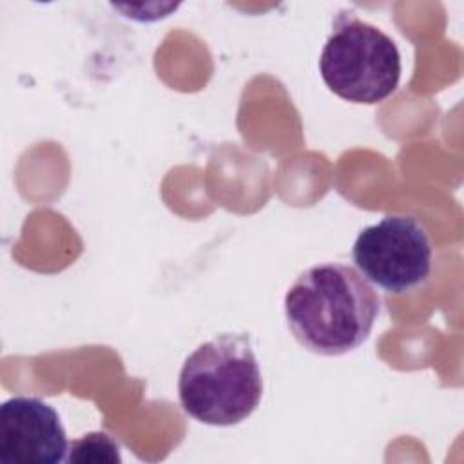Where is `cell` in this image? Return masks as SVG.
<instances>
[{
	"mask_svg": "<svg viewBox=\"0 0 464 464\" xmlns=\"http://www.w3.org/2000/svg\"><path fill=\"white\" fill-rule=\"evenodd\" d=\"M67 437L56 410L38 397L16 395L0 406V459L11 464L65 460Z\"/></svg>",
	"mask_w": 464,
	"mask_h": 464,
	"instance_id": "5b68a950",
	"label": "cell"
},
{
	"mask_svg": "<svg viewBox=\"0 0 464 464\" xmlns=\"http://www.w3.org/2000/svg\"><path fill=\"white\" fill-rule=\"evenodd\" d=\"M319 72L339 98L373 105L395 92L401 80V53L379 27L344 11L335 16L323 45Z\"/></svg>",
	"mask_w": 464,
	"mask_h": 464,
	"instance_id": "3957f363",
	"label": "cell"
},
{
	"mask_svg": "<svg viewBox=\"0 0 464 464\" xmlns=\"http://www.w3.org/2000/svg\"><path fill=\"white\" fill-rule=\"evenodd\" d=\"M65 460L71 464H114L121 462V455L118 442L111 435L91 431L69 442Z\"/></svg>",
	"mask_w": 464,
	"mask_h": 464,
	"instance_id": "8992f818",
	"label": "cell"
},
{
	"mask_svg": "<svg viewBox=\"0 0 464 464\" xmlns=\"http://www.w3.org/2000/svg\"><path fill=\"white\" fill-rule=\"evenodd\" d=\"M352 259L366 281L401 295L428 279L433 248L428 232L415 218L386 216L359 232Z\"/></svg>",
	"mask_w": 464,
	"mask_h": 464,
	"instance_id": "277c9868",
	"label": "cell"
},
{
	"mask_svg": "<svg viewBox=\"0 0 464 464\" xmlns=\"http://www.w3.org/2000/svg\"><path fill=\"white\" fill-rule=\"evenodd\" d=\"M185 413L210 426H234L254 413L263 379L248 334H219L199 344L178 379Z\"/></svg>",
	"mask_w": 464,
	"mask_h": 464,
	"instance_id": "7a4b0ae2",
	"label": "cell"
},
{
	"mask_svg": "<svg viewBox=\"0 0 464 464\" xmlns=\"http://www.w3.org/2000/svg\"><path fill=\"white\" fill-rule=\"evenodd\" d=\"M381 297L343 263H321L301 272L285 295V315L295 341L317 355H343L370 337Z\"/></svg>",
	"mask_w": 464,
	"mask_h": 464,
	"instance_id": "6da1fadb",
	"label": "cell"
}]
</instances>
